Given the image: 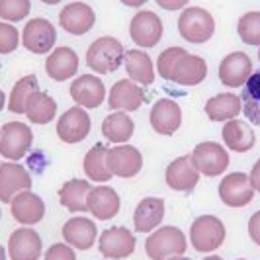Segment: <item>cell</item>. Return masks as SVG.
<instances>
[{
	"mask_svg": "<svg viewBox=\"0 0 260 260\" xmlns=\"http://www.w3.org/2000/svg\"><path fill=\"white\" fill-rule=\"evenodd\" d=\"M125 47L114 36H102L94 39L86 49V65L96 75H112L123 65Z\"/></svg>",
	"mask_w": 260,
	"mask_h": 260,
	"instance_id": "cell-1",
	"label": "cell"
},
{
	"mask_svg": "<svg viewBox=\"0 0 260 260\" xmlns=\"http://www.w3.org/2000/svg\"><path fill=\"white\" fill-rule=\"evenodd\" d=\"M178 34L184 41L192 45L208 43L215 34L213 14L202 6H186L178 16Z\"/></svg>",
	"mask_w": 260,
	"mask_h": 260,
	"instance_id": "cell-2",
	"label": "cell"
},
{
	"mask_svg": "<svg viewBox=\"0 0 260 260\" xmlns=\"http://www.w3.org/2000/svg\"><path fill=\"white\" fill-rule=\"evenodd\" d=\"M186 235L178 227H160L151 233L145 241V252L151 260H169L172 256H182L186 252Z\"/></svg>",
	"mask_w": 260,
	"mask_h": 260,
	"instance_id": "cell-3",
	"label": "cell"
},
{
	"mask_svg": "<svg viewBox=\"0 0 260 260\" xmlns=\"http://www.w3.org/2000/svg\"><path fill=\"white\" fill-rule=\"evenodd\" d=\"M34 145V131L22 121H8L0 127V156L6 160H22Z\"/></svg>",
	"mask_w": 260,
	"mask_h": 260,
	"instance_id": "cell-4",
	"label": "cell"
},
{
	"mask_svg": "<svg viewBox=\"0 0 260 260\" xmlns=\"http://www.w3.org/2000/svg\"><path fill=\"white\" fill-rule=\"evenodd\" d=\"M190 158H192V165L198 169V172L204 176H209V178L223 174L229 169V162H231L229 149L221 143H215V141L198 143Z\"/></svg>",
	"mask_w": 260,
	"mask_h": 260,
	"instance_id": "cell-5",
	"label": "cell"
},
{
	"mask_svg": "<svg viewBox=\"0 0 260 260\" xmlns=\"http://www.w3.org/2000/svg\"><path fill=\"white\" fill-rule=\"evenodd\" d=\"M165 24L153 10H139L129 22V38L139 49H153L160 43Z\"/></svg>",
	"mask_w": 260,
	"mask_h": 260,
	"instance_id": "cell-6",
	"label": "cell"
},
{
	"mask_svg": "<svg viewBox=\"0 0 260 260\" xmlns=\"http://www.w3.org/2000/svg\"><path fill=\"white\" fill-rule=\"evenodd\" d=\"M22 45L34 55H49L57 45V27L47 18H31L22 29Z\"/></svg>",
	"mask_w": 260,
	"mask_h": 260,
	"instance_id": "cell-7",
	"label": "cell"
},
{
	"mask_svg": "<svg viewBox=\"0 0 260 260\" xmlns=\"http://www.w3.org/2000/svg\"><path fill=\"white\" fill-rule=\"evenodd\" d=\"M225 225L215 215H200L190 227V241L198 252H213L225 241Z\"/></svg>",
	"mask_w": 260,
	"mask_h": 260,
	"instance_id": "cell-8",
	"label": "cell"
},
{
	"mask_svg": "<svg viewBox=\"0 0 260 260\" xmlns=\"http://www.w3.org/2000/svg\"><path fill=\"white\" fill-rule=\"evenodd\" d=\"M57 137L67 145H75L84 141L92 131V119L88 112L80 106H75L71 110H67L57 119Z\"/></svg>",
	"mask_w": 260,
	"mask_h": 260,
	"instance_id": "cell-9",
	"label": "cell"
},
{
	"mask_svg": "<svg viewBox=\"0 0 260 260\" xmlns=\"http://www.w3.org/2000/svg\"><path fill=\"white\" fill-rule=\"evenodd\" d=\"M71 98L75 104L84 108V110H96L104 104L108 98V90L104 86V80L98 75H80L73 80L71 84Z\"/></svg>",
	"mask_w": 260,
	"mask_h": 260,
	"instance_id": "cell-10",
	"label": "cell"
},
{
	"mask_svg": "<svg viewBox=\"0 0 260 260\" xmlns=\"http://www.w3.org/2000/svg\"><path fill=\"white\" fill-rule=\"evenodd\" d=\"M96 24V12L90 4L86 2H69L67 6H63V10L59 12V27L67 31L69 36H84L88 34Z\"/></svg>",
	"mask_w": 260,
	"mask_h": 260,
	"instance_id": "cell-11",
	"label": "cell"
},
{
	"mask_svg": "<svg viewBox=\"0 0 260 260\" xmlns=\"http://www.w3.org/2000/svg\"><path fill=\"white\" fill-rule=\"evenodd\" d=\"M108 169L114 176L133 178L143 169V155L137 147L129 143H119L108 149Z\"/></svg>",
	"mask_w": 260,
	"mask_h": 260,
	"instance_id": "cell-12",
	"label": "cell"
},
{
	"mask_svg": "<svg viewBox=\"0 0 260 260\" xmlns=\"http://www.w3.org/2000/svg\"><path fill=\"white\" fill-rule=\"evenodd\" d=\"M252 73V59L245 51H233L225 55L217 71L221 84L227 88H243Z\"/></svg>",
	"mask_w": 260,
	"mask_h": 260,
	"instance_id": "cell-13",
	"label": "cell"
},
{
	"mask_svg": "<svg viewBox=\"0 0 260 260\" xmlns=\"http://www.w3.org/2000/svg\"><path fill=\"white\" fill-rule=\"evenodd\" d=\"M254 198V188L245 172H231L219 184V200L227 208H245Z\"/></svg>",
	"mask_w": 260,
	"mask_h": 260,
	"instance_id": "cell-14",
	"label": "cell"
},
{
	"mask_svg": "<svg viewBox=\"0 0 260 260\" xmlns=\"http://www.w3.org/2000/svg\"><path fill=\"white\" fill-rule=\"evenodd\" d=\"M145 90L141 84L133 82L131 78H121L114 82L108 92V106L114 112H137L145 104Z\"/></svg>",
	"mask_w": 260,
	"mask_h": 260,
	"instance_id": "cell-15",
	"label": "cell"
},
{
	"mask_svg": "<svg viewBox=\"0 0 260 260\" xmlns=\"http://www.w3.org/2000/svg\"><path fill=\"white\" fill-rule=\"evenodd\" d=\"M29 188H31V176L26 167H22L16 160H6L0 165V202L2 204L10 206L14 196L26 192Z\"/></svg>",
	"mask_w": 260,
	"mask_h": 260,
	"instance_id": "cell-16",
	"label": "cell"
},
{
	"mask_svg": "<svg viewBox=\"0 0 260 260\" xmlns=\"http://www.w3.org/2000/svg\"><path fill=\"white\" fill-rule=\"evenodd\" d=\"M135 245H137V239L127 227H110L100 235V241H98L100 252L106 258L112 260L131 256L135 252Z\"/></svg>",
	"mask_w": 260,
	"mask_h": 260,
	"instance_id": "cell-17",
	"label": "cell"
},
{
	"mask_svg": "<svg viewBox=\"0 0 260 260\" xmlns=\"http://www.w3.org/2000/svg\"><path fill=\"white\" fill-rule=\"evenodd\" d=\"M149 123L158 135L170 137L182 125V108L170 98H160L151 108Z\"/></svg>",
	"mask_w": 260,
	"mask_h": 260,
	"instance_id": "cell-18",
	"label": "cell"
},
{
	"mask_svg": "<svg viewBox=\"0 0 260 260\" xmlns=\"http://www.w3.org/2000/svg\"><path fill=\"white\" fill-rule=\"evenodd\" d=\"M200 172L192 165V158L190 155L178 156L167 167L165 172V182L170 190L174 192H192L198 182H200Z\"/></svg>",
	"mask_w": 260,
	"mask_h": 260,
	"instance_id": "cell-19",
	"label": "cell"
},
{
	"mask_svg": "<svg viewBox=\"0 0 260 260\" xmlns=\"http://www.w3.org/2000/svg\"><path fill=\"white\" fill-rule=\"evenodd\" d=\"M80 59L73 47H55L45 59V73L55 82H65L78 73Z\"/></svg>",
	"mask_w": 260,
	"mask_h": 260,
	"instance_id": "cell-20",
	"label": "cell"
},
{
	"mask_svg": "<svg viewBox=\"0 0 260 260\" xmlns=\"http://www.w3.org/2000/svg\"><path fill=\"white\" fill-rule=\"evenodd\" d=\"M41 250H43V241L38 231L29 227L16 229L8 239L10 260H39Z\"/></svg>",
	"mask_w": 260,
	"mask_h": 260,
	"instance_id": "cell-21",
	"label": "cell"
},
{
	"mask_svg": "<svg viewBox=\"0 0 260 260\" xmlns=\"http://www.w3.org/2000/svg\"><path fill=\"white\" fill-rule=\"evenodd\" d=\"M86 204H88V211L94 215V219L108 221V219H114L119 213L121 198L114 188L102 184V186H92Z\"/></svg>",
	"mask_w": 260,
	"mask_h": 260,
	"instance_id": "cell-22",
	"label": "cell"
},
{
	"mask_svg": "<svg viewBox=\"0 0 260 260\" xmlns=\"http://www.w3.org/2000/svg\"><path fill=\"white\" fill-rule=\"evenodd\" d=\"M10 213L14 219L24 227L36 225L45 215V202L31 190H26V192L14 196V200L10 202Z\"/></svg>",
	"mask_w": 260,
	"mask_h": 260,
	"instance_id": "cell-23",
	"label": "cell"
},
{
	"mask_svg": "<svg viewBox=\"0 0 260 260\" xmlns=\"http://www.w3.org/2000/svg\"><path fill=\"white\" fill-rule=\"evenodd\" d=\"M167 206L162 198H143L133 211V225L137 233H151L162 223Z\"/></svg>",
	"mask_w": 260,
	"mask_h": 260,
	"instance_id": "cell-24",
	"label": "cell"
},
{
	"mask_svg": "<svg viewBox=\"0 0 260 260\" xmlns=\"http://www.w3.org/2000/svg\"><path fill=\"white\" fill-rule=\"evenodd\" d=\"M61 235H63L67 245H71L73 248L88 250L96 243L98 229H96V223L88 217H73L63 225Z\"/></svg>",
	"mask_w": 260,
	"mask_h": 260,
	"instance_id": "cell-25",
	"label": "cell"
},
{
	"mask_svg": "<svg viewBox=\"0 0 260 260\" xmlns=\"http://www.w3.org/2000/svg\"><path fill=\"white\" fill-rule=\"evenodd\" d=\"M221 139L225 147L233 153H247L256 145V135L254 129L248 125L245 119H229L225 121L221 129Z\"/></svg>",
	"mask_w": 260,
	"mask_h": 260,
	"instance_id": "cell-26",
	"label": "cell"
},
{
	"mask_svg": "<svg viewBox=\"0 0 260 260\" xmlns=\"http://www.w3.org/2000/svg\"><path fill=\"white\" fill-rule=\"evenodd\" d=\"M206 77H208V63H206V59L188 51L176 63L170 80L180 84V86H198V84H202L206 80Z\"/></svg>",
	"mask_w": 260,
	"mask_h": 260,
	"instance_id": "cell-27",
	"label": "cell"
},
{
	"mask_svg": "<svg viewBox=\"0 0 260 260\" xmlns=\"http://www.w3.org/2000/svg\"><path fill=\"white\" fill-rule=\"evenodd\" d=\"M123 67L127 71V77L141 84V86H149L155 82V75H156V67L155 61L151 59V55L145 51V49H129L125 51V59H123Z\"/></svg>",
	"mask_w": 260,
	"mask_h": 260,
	"instance_id": "cell-28",
	"label": "cell"
},
{
	"mask_svg": "<svg viewBox=\"0 0 260 260\" xmlns=\"http://www.w3.org/2000/svg\"><path fill=\"white\" fill-rule=\"evenodd\" d=\"M204 110L211 121L225 123L229 119L239 117V114L243 112V100H241V96H237L233 92H221V94L211 96L206 102Z\"/></svg>",
	"mask_w": 260,
	"mask_h": 260,
	"instance_id": "cell-29",
	"label": "cell"
},
{
	"mask_svg": "<svg viewBox=\"0 0 260 260\" xmlns=\"http://www.w3.org/2000/svg\"><path fill=\"white\" fill-rule=\"evenodd\" d=\"M92 186L90 180L86 178H73V180H67L61 188H59V202L61 206L73 213H82V211H88V194H90Z\"/></svg>",
	"mask_w": 260,
	"mask_h": 260,
	"instance_id": "cell-30",
	"label": "cell"
},
{
	"mask_svg": "<svg viewBox=\"0 0 260 260\" xmlns=\"http://www.w3.org/2000/svg\"><path fill=\"white\" fill-rule=\"evenodd\" d=\"M108 149H110V147H106L104 143H96L90 151L84 155L82 169H84L86 178L92 180V182L106 184L114 178V174L108 169Z\"/></svg>",
	"mask_w": 260,
	"mask_h": 260,
	"instance_id": "cell-31",
	"label": "cell"
},
{
	"mask_svg": "<svg viewBox=\"0 0 260 260\" xmlns=\"http://www.w3.org/2000/svg\"><path fill=\"white\" fill-rule=\"evenodd\" d=\"M133 131L135 123L127 112H112L102 121V135L114 145L127 143L133 137Z\"/></svg>",
	"mask_w": 260,
	"mask_h": 260,
	"instance_id": "cell-32",
	"label": "cell"
},
{
	"mask_svg": "<svg viewBox=\"0 0 260 260\" xmlns=\"http://www.w3.org/2000/svg\"><path fill=\"white\" fill-rule=\"evenodd\" d=\"M57 116V102L47 92H34L26 104V117L36 125H47Z\"/></svg>",
	"mask_w": 260,
	"mask_h": 260,
	"instance_id": "cell-33",
	"label": "cell"
},
{
	"mask_svg": "<svg viewBox=\"0 0 260 260\" xmlns=\"http://www.w3.org/2000/svg\"><path fill=\"white\" fill-rule=\"evenodd\" d=\"M39 90V82L36 75H26L22 77L10 90V98H8V110L18 116H26V104L29 96L34 92Z\"/></svg>",
	"mask_w": 260,
	"mask_h": 260,
	"instance_id": "cell-34",
	"label": "cell"
},
{
	"mask_svg": "<svg viewBox=\"0 0 260 260\" xmlns=\"http://www.w3.org/2000/svg\"><path fill=\"white\" fill-rule=\"evenodd\" d=\"M243 112L250 123L260 125V71H254L243 86Z\"/></svg>",
	"mask_w": 260,
	"mask_h": 260,
	"instance_id": "cell-35",
	"label": "cell"
},
{
	"mask_svg": "<svg viewBox=\"0 0 260 260\" xmlns=\"http://www.w3.org/2000/svg\"><path fill=\"white\" fill-rule=\"evenodd\" d=\"M237 34L245 45L260 47V10L243 14L237 22Z\"/></svg>",
	"mask_w": 260,
	"mask_h": 260,
	"instance_id": "cell-36",
	"label": "cell"
},
{
	"mask_svg": "<svg viewBox=\"0 0 260 260\" xmlns=\"http://www.w3.org/2000/svg\"><path fill=\"white\" fill-rule=\"evenodd\" d=\"M186 53H188L186 47H176V45H174V47H167L165 51H160V55H158V59H156V63H155L158 77L165 78V80H170L176 63L182 59Z\"/></svg>",
	"mask_w": 260,
	"mask_h": 260,
	"instance_id": "cell-37",
	"label": "cell"
},
{
	"mask_svg": "<svg viewBox=\"0 0 260 260\" xmlns=\"http://www.w3.org/2000/svg\"><path fill=\"white\" fill-rule=\"evenodd\" d=\"M31 12V0H0V20L4 22H22Z\"/></svg>",
	"mask_w": 260,
	"mask_h": 260,
	"instance_id": "cell-38",
	"label": "cell"
},
{
	"mask_svg": "<svg viewBox=\"0 0 260 260\" xmlns=\"http://www.w3.org/2000/svg\"><path fill=\"white\" fill-rule=\"evenodd\" d=\"M20 41H22V31L10 22L0 20V55L14 53L18 49Z\"/></svg>",
	"mask_w": 260,
	"mask_h": 260,
	"instance_id": "cell-39",
	"label": "cell"
},
{
	"mask_svg": "<svg viewBox=\"0 0 260 260\" xmlns=\"http://www.w3.org/2000/svg\"><path fill=\"white\" fill-rule=\"evenodd\" d=\"M43 260H77V254H75V250H73L71 245H67V243H55L45 252Z\"/></svg>",
	"mask_w": 260,
	"mask_h": 260,
	"instance_id": "cell-40",
	"label": "cell"
},
{
	"mask_svg": "<svg viewBox=\"0 0 260 260\" xmlns=\"http://www.w3.org/2000/svg\"><path fill=\"white\" fill-rule=\"evenodd\" d=\"M248 237L252 239L254 245L260 247V211L252 213L250 219H248Z\"/></svg>",
	"mask_w": 260,
	"mask_h": 260,
	"instance_id": "cell-41",
	"label": "cell"
},
{
	"mask_svg": "<svg viewBox=\"0 0 260 260\" xmlns=\"http://www.w3.org/2000/svg\"><path fill=\"white\" fill-rule=\"evenodd\" d=\"M155 2L167 12H178V10H184L190 4V0H155Z\"/></svg>",
	"mask_w": 260,
	"mask_h": 260,
	"instance_id": "cell-42",
	"label": "cell"
},
{
	"mask_svg": "<svg viewBox=\"0 0 260 260\" xmlns=\"http://www.w3.org/2000/svg\"><path fill=\"white\" fill-rule=\"evenodd\" d=\"M248 178H250V184H252L254 192H260V158L254 162V167H252V170H250Z\"/></svg>",
	"mask_w": 260,
	"mask_h": 260,
	"instance_id": "cell-43",
	"label": "cell"
},
{
	"mask_svg": "<svg viewBox=\"0 0 260 260\" xmlns=\"http://www.w3.org/2000/svg\"><path fill=\"white\" fill-rule=\"evenodd\" d=\"M123 6H127V8H141V6H145L149 0H119Z\"/></svg>",
	"mask_w": 260,
	"mask_h": 260,
	"instance_id": "cell-44",
	"label": "cell"
},
{
	"mask_svg": "<svg viewBox=\"0 0 260 260\" xmlns=\"http://www.w3.org/2000/svg\"><path fill=\"white\" fill-rule=\"evenodd\" d=\"M4 106H6V94H4V90L0 88V112L4 110Z\"/></svg>",
	"mask_w": 260,
	"mask_h": 260,
	"instance_id": "cell-45",
	"label": "cell"
},
{
	"mask_svg": "<svg viewBox=\"0 0 260 260\" xmlns=\"http://www.w3.org/2000/svg\"><path fill=\"white\" fill-rule=\"evenodd\" d=\"M43 4H47V6H55V4H59V2H63V0H41Z\"/></svg>",
	"mask_w": 260,
	"mask_h": 260,
	"instance_id": "cell-46",
	"label": "cell"
},
{
	"mask_svg": "<svg viewBox=\"0 0 260 260\" xmlns=\"http://www.w3.org/2000/svg\"><path fill=\"white\" fill-rule=\"evenodd\" d=\"M0 260H6V250H4L2 245H0Z\"/></svg>",
	"mask_w": 260,
	"mask_h": 260,
	"instance_id": "cell-47",
	"label": "cell"
},
{
	"mask_svg": "<svg viewBox=\"0 0 260 260\" xmlns=\"http://www.w3.org/2000/svg\"><path fill=\"white\" fill-rule=\"evenodd\" d=\"M204 260H223V258L221 256H215V254H213V256H206Z\"/></svg>",
	"mask_w": 260,
	"mask_h": 260,
	"instance_id": "cell-48",
	"label": "cell"
},
{
	"mask_svg": "<svg viewBox=\"0 0 260 260\" xmlns=\"http://www.w3.org/2000/svg\"><path fill=\"white\" fill-rule=\"evenodd\" d=\"M169 260H190V258H186V256H172V258H169Z\"/></svg>",
	"mask_w": 260,
	"mask_h": 260,
	"instance_id": "cell-49",
	"label": "cell"
},
{
	"mask_svg": "<svg viewBox=\"0 0 260 260\" xmlns=\"http://www.w3.org/2000/svg\"><path fill=\"white\" fill-rule=\"evenodd\" d=\"M258 61H260V47H258Z\"/></svg>",
	"mask_w": 260,
	"mask_h": 260,
	"instance_id": "cell-50",
	"label": "cell"
},
{
	"mask_svg": "<svg viewBox=\"0 0 260 260\" xmlns=\"http://www.w3.org/2000/svg\"><path fill=\"white\" fill-rule=\"evenodd\" d=\"M0 71H2V61H0Z\"/></svg>",
	"mask_w": 260,
	"mask_h": 260,
	"instance_id": "cell-51",
	"label": "cell"
},
{
	"mask_svg": "<svg viewBox=\"0 0 260 260\" xmlns=\"http://www.w3.org/2000/svg\"><path fill=\"white\" fill-rule=\"evenodd\" d=\"M0 217H2V211H0Z\"/></svg>",
	"mask_w": 260,
	"mask_h": 260,
	"instance_id": "cell-52",
	"label": "cell"
},
{
	"mask_svg": "<svg viewBox=\"0 0 260 260\" xmlns=\"http://www.w3.org/2000/svg\"><path fill=\"white\" fill-rule=\"evenodd\" d=\"M239 260H245V258H239Z\"/></svg>",
	"mask_w": 260,
	"mask_h": 260,
	"instance_id": "cell-53",
	"label": "cell"
}]
</instances>
